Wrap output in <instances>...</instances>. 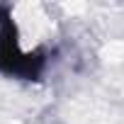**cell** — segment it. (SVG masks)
<instances>
[{
  "mask_svg": "<svg viewBox=\"0 0 124 124\" xmlns=\"http://www.w3.org/2000/svg\"><path fill=\"white\" fill-rule=\"evenodd\" d=\"M51 54L41 46L24 49L10 5H0V73L12 80L37 83L49 71Z\"/></svg>",
  "mask_w": 124,
  "mask_h": 124,
  "instance_id": "6da1fadb",
  "label": "cell"
}]
</instances>
